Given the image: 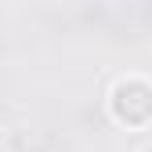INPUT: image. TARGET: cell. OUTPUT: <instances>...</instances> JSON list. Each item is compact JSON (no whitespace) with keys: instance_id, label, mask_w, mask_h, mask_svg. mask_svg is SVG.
Listing matches in <instances>:
<instances>
[{"instance_id":"6da1fadb","label":"cell","mask_w":152,"mask_h":152,"mask_svg":"<svg viewBox=\"0 0 152 152\" xmlns=\"http://www.w3.org/2000/svg\"><path fill=\"white\" fill-rule=\"evenodd\" d=\"M111 119L124 127H144L152 124V82L148 78H119L111 86Z\"/></svg>"},{"instance_id":"7a4b0ae2","label":"cell","mask_w":152,"mask_h":152,"mask_svg":"<svg viewBox=\"0 0 152 152\" xmlns=\"http://www.w3.org/2000/svg\"><path fill=\"white\" fill-rule=\"evenodd\" d=\"M144 152H152V148H144Z\"/></svg>"}]
</instances>
